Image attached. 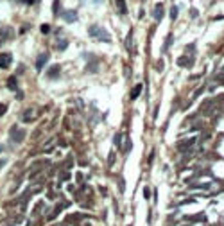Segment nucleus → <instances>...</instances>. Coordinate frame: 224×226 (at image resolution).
Masks as SVG:
<instances>
[{"label":"nucleus","mask_w":224,"mask_h":226,"mask_svg":"<svg viewBox=\"0 0 224 226\" xmlns=\"http://www.w3.org/2000/svg\"><path fill=\"white\" fill-rule=\"evenodd\" d=\"M178 13H179L178 5H172V7H170V20H176V18H178Z\"/></svg>","instance_id":"nucleus-19"},{"label":"nucleus","mask_w":224,"mask_h":226,"mask_svg":"<svg viewBox=\"0 0 224 226\" xmlns=\"http://www.w3.org/2000/svg\"><path fill=\"white\" fill-rule=\"evenodd\" d=\"M93 2H95V4H102V0H93Z\"/></svg>","instance_id":"nucleus-32"},{"label":"nucleus","mask_w":224,"mask_h":226,"mask_svg":"<svg viewBox=\"0 0 224 226\" xmlns=\"http://www.w3.org/2000/svg\"><path fill=\"white\" fill-rule=\"evenodd\" d=\"M178 65H179V66H187V68H190V66L194 65V61H192V57H187V56H181V57L178 59Z\"/></svg>","instance_id":"nucleus-9"},{"label":"nucleus","mask_w":224,"mask_h":226,"mask_svg":"<svg viewBox=\"0 0 224 226\" xmlns=\"http://www.w3.org/2000/svg\"><path fill=\"white\" fill-rule=\"evenodd\" d=\"M63 20H65V22H68V23H74V22L77 20V13H75L74 9L65 11V13H63Z\"/></svg>","instance_id":"nucleus-7"},{"label":"nucleus","mask_w":224,"mask_h":226,"mask_svg":"<svg viewBox=\"0 0 224 226\" xmlns=\"http://www.w3.org/2000/svg\"><path fill=\"white\" fill-rule=\"evenodd\" d=\"M108 165H115V153H109V156H108Z\"/></svg>","instance_id":"nucleus-21"},{"label":"nucleus","mask_w":224,"mask_h":226,"mask_svg":"<svg viewBox=\"0 0 224 226\" xmlns=\"http://www.w3.org/2000/svg\"><path fill=\"white\" fill-rule=\"evenodd\" d=\"M192 144H196V138H188V140L181 142L178 149H179V151H188V145H192Z\"/></svg>","instance_id":"nucleus-13"},{"label":"nucleus","mask_w":224,"mask_h":226,"mask_svg":"<svg viewBox=\"0 0 224 226\" xmlns=\"http://www.w3.org/2000/svg\"><path fill=\"white\" fill-rule=\"evenodd\" d=\"M70 178V172H61V180L65 181V180H68Z\"/></svg>","instance_id":"nucleus-27"},{"label":"nucleus","mask_w":224,"mask_h":226,"mask_svg":"<svg viewBox=\"0 0 224 226\" xmlns=\"http://www.w3.org/2000/svg\"><path fill=\"white\" fill-rule=\"evenodd\" d=\"M11 61H13V56L9 52H2L0 54V68H9L11 66Z\"/></svg>","instance_id":"nucleus-4"},{"label":"nucleus","mask_w":224,"mask_h":226,"mask_svg":"<svg viewBox=\"0 0 224 226\" xmlns=\"http://www.w3.org/2000/svg\"><path fill=\"white\" fill-rule=\"evenodd\" d=\"M144 14H145V11H144V9H140V11H138V18H142Z\"/></svg>","instance_id":"nucleus-29"},{"label":"nucleus","mask_w":224,"mask_h":226,"mask_svg":"<svg viewBox=\"0 0 224 226\" xmlns=\"http://www.w3.org/2000/svg\"><path fill=\"white\" fill-rule=\"evenodd\" d=\"M172 41H174V36L172 34H169L167 38H165V45H163V52H167V48L172 45Z\"/></svg>","instance_id":"nucleus-17"},{"label":"nucleus","mask_w":224,"mask_h":226,"mask_svg":"<svg viewBox=\"0 0 224 226\" xmlns=\"http://www.w3.org/2000/svg\"><path fill=\"white\" fill-rule=\"evenodd\" d=\"M126 48H127L129 52H135V48H133V31H129V34H127V40H126Z\"/></svg>","instance_id":"nucleus-14"},{"label":"nucleus","mask_w":224,"mask_h":226,"mask_svg":"<svg viewBox=\"0 0 224 226\" xmlns=\"http://www.w3.org/2000/svg\"><path fill=\"white\" fill-rule=\"evenodd\" d=\"M59 11H61V2H59V0H54V4H52V13H54V14H59Z\"/></svg>","instance_id":"nucleus-18"},{"label":"nucleus","mask_w":224,"mask_h":226,"mask_svg":"<svg viewBox=\"0 0 224 226\" xmlns=\"http://www.w3.org/2000/svg\"><path fill=\"white\" fill-rule=\"evenodd\" d=\"M2 165H4V162H2V160H0V167H2Z\"/></svg>","instance_id":"nucleus-33"},{"label":"nucleus","mask_w":224,"mask_h":226,"mask_svg":"<svg viewBox=\"0 0 224 226\" xmlns=\"http://www.w3.org/2000/svg\"><path fill=\"white\" fill-rule=\"evenodd\" d=\"M120 138H122V136H120V133H117V135H115V140H113V142H115V145H120Z\"/></svg>","instance_id":"nucleus-24"},{"label":"nucleus","mask_w":224,"mask_h":226,"mask_svg":"<svg viewBox=\"0 0 224 226\" xmlns=\"http://www.w3.org/2000/svg\"><path fill=\"white\" fill-rule=\"evenodd\" d=\"M88 34H90V38H93V40H97V41H106V43L111 41V34H109L104 27H100V25H90Z\"/></svg>","instance_id":"nucleus-1"},{"label":"nucleus","mask_w":224,"mask_h":226,"mask_svg":"<svg viewBox=\"0 0 224 226\" xmlns=\"http://www.w3.org/2000/svg\"><path fill=\"white\" fill-rule=\"evenodd\" d=\"M23 4H27V5H31V4H34V0H23Z\"/></svg>","instance_id":"nucleus-31"},{"label":"nucleus","mask_w":224,"mask_h":226,"mask_svg":"<svg viewBox=\"0 0 224 226\" xmlns=\"http://www.w3.org/2000/svg\"><path fill=\"white\" fill-rule=\"evenodd\" d=\"M124 74H126V77H131V66H126V68H124Z\"/></svg>","instance_id":"nucleus-25"},{"label":"nucleus","mask_w":224,"mask_h":226,"mask_svg":"<svg viewBox=\"0 0 224 226\" xmlns=\"http://www.w3.org/2000/svg\"><path fill=\"white\" fill-rule=\"evenodd\" d=\"M203 90H205V88H199V90H197V92H196V93H194V97H199V95H201V93H203Z\"/></svg>","instance_id":"nucleus-28"},{"label":"nucleus","mask_w":224,"mask_h":226,"mask_svg":"<svg viewBox=\"0 0 224 226\" xmlns=\"http://www.w3.org/2000/svg\"><path fill=\"white\" fill-rule=\"evenodd\" d=\"M5 111H7V104H4V102H0V117H2V115H4Z\"/></svg>","instance_id":"nucleus-23"},{"label":"nucleus","mask_w":224,"mask_h":226,"mask_svg":"<svg viewBox=\"0 0 224 226\" xmlns=\"http://www.w3.org/2000/svg\"><path fill=\"white\" fill-rule=\"evenodd\" d=\"M0 153H2V145H0Z\"/></svg>","instance_id":"nucleus-34"},{"label":"nucleus","mask_w":224,"mask_h":226,"mask_svg":"<svg viewBox=\"0 0 224 226\" xmlns=\"http://www.w3.org/2000/svg\"><path fill=\"white\" fill-rule=\"evenodd\" d=\"M47 61H48V52H41L36 59V70H41L47 65Z\"/></svg>","instance_id":"nucleus-5"},{"label":"nucleus","mask_w":224,"mask_h":226,"mask_svg":"<svg viewBox=\"0 0 224 226\" xmlns=\"http://www.w3.org/2000/svg\"><path fill=\"white\" fill-rule=\"evenodd\" d=\"M23 138H25V129H22V128H18V126H13V128L9 129V140H11V142L20 144V142H23Z\"/></svg>","instance_id":"nucleus-2"},{"label":"nucleus","mask_w":224,"mask_h":226,"mask_svg":"<svg viewBox=\"0 0 224 226\" xmlns=\"http://www.w3.org/2000/svg\"><path fill=\"white\" fill-rule=\"evenodd\" d=\"M117 9H118L120 14H127V5H126L124 0H117Z\"/></svg>","instance_id":"nucleus-15"},{"label":"nucleus","mask_w":224,"mask_h":226,"mask_svg":"<svg viewBox=\"0 0 224 226\" xmlns=\"http://www.w3.org/2000/svg\"><path fill=\"white\" fill-rule=\"evenodd\" d=\"M163 13H165V9H163V4H156V5H154V11H153V16H154V20H156V22H161V18H163Z\"/></svg>","instance_id":"nucleus-6"},{"label":"nucleus","mask_w":224,"mask_h":226,"mask_svg":"<svg viewBox=\"0 0 224 226\" xmlns=\"http://www.w3.org/2000/svg\"><path fill=\"white\" fill-rule=\"evenodd\" d=\"M122 149H124L126 153H129V151H131V140H129V138H127V142L124 144V147H122Z\"/></svg>","instance_id":"nucleus-22"},{"label":"nucleus","mask_w":224,"mask_h":226,"mask_svg":"<svg viewBox=\"0 0 224 226\" xmlns=\"http://www.w3.org/2000/svg\"><path fill=\"white\" fill-rule=\"evenodd\" d=\"M57 38H59V40H57V48H59V50H65V48L68 47V40H65V38L61 36V31H57Z\"/></svg>","instance_id":"nucleus-10"},{"label":"nucleus","mask_w":224,"mask_h":226,"mask_svg":"<svg viewBox=\"0 0 224 226\" xmlns=\"http://www.w3.org/2000/svg\"><path fill=\"white\" fill-rule=\"evenodd\" d=\"M59 70H61V66H59V65L50 66V68H48V72H47V77H48V79H56V77H59Z\"/></svg>","instance_id":"nucleus-8"},{"label":"nucleus","mask_w":224,"mask_h":226,"mask_svg":"<svg viewBox=\"0 0 224 226\" xmlns=\"http://www.w3.org/2000/svg\"><path fill=\"white\" fill-rule=\"evenodd\" d=\"M13 32H14L13 29H9V27H4V29L0 31V38H2V40H7V38H13V36H14Z\"/></svg>","instance_id":"nucleus-11"},{"label":"nucleus","mask_w":224,"mask_h":226,"mask_svg":"<svg viewBox=\"0 0 224 226\" xmlns=\"http://www.w3.org/2000/svg\"><path fill=\"white\" fill-rule=\"evenodd\" d=\"M7 86H9V90H13V92H16V90H18V83H16V75H11V77L7 79Z\"/></svg>","instance_id":"nucleus-12"},{"label":"nucleus","mask_w":224,"mask_h":226,"mask_svg":"<svg viewBox=\"0 0 224 226\" xmlns=\"http://www.w3.org/2000/svg\"><path fill=\"white\" fill-rule=\"evenodd\" d=\"M190 16H192V18H196V16H199V13H197V9H190Z\"/></svg>","instance_id":"nucleus-26"},{"label":"nucleus","mask_w":224,"mask_h":226,"mask_svg":"<svg viewBox=\"0 0 224 226\" xmlns=\"http://www.w3.org/2000/svg\"><path fill=\"white\" fill-rule=\"evenodd\" d=\"M41 32H43V34H48V32H50V25H48V23H43V25H41Z\"/></svg>","instance_id":"nucleus-20"},{"label":"nucleus","mask_w":224,"mask_h":226,"mask_svg":"<svg viewBox=\"0 0 224 226\" xmlns=\"http://www.w3.org/2000/svg\"><path fill=\"white\" fill-rule=\"evenodd\" d=\"M153 160H154V151H153V153H151V154H149V163H151V162H153Z\"/></svg>","instance_id":"nucleus-30"},{"label":"nucleus","mask_w":224,"mask_h":226,"mask_svg":"<svg viewBox=\"0 0 224 226\" xmlns=\"http://www.w3.org/2000/svg\"><path fill=\"white\" fill-rule=\"evenodd\" d=\"M223 70H224V68H223Z\"/></svg>","instance_id":"nucleus-35"},{"label":"nucleus","mask_w":224,"mask_h":226,"mask_svg":"<svg viewBox=\"0 0 224 226\" xmlns=\"http://www.w3.org/2000/svg\"><path fill=\"white\" fill-rule=\"evenodd\" d=\"M142 90H144V88H142V84H136V86L133 88V92H131V99H136V97L142 93Z\"/></svg>","instance_id":"nucleus-16"},{"label":"nucleus","mask_w":224,"mask_h":226,"mask_svg":"<svg viewBox=\"0 0 224 226\" xmlns=\"http://www.w3.org/2000/svg\"><path fill=\"white\" fill-rule=\"evenodd\" d=\"M38 117V108H27L22 111V120L23 122H32Z\"/></svg>","instance_id":"nucleus-3"}]
</instances>
